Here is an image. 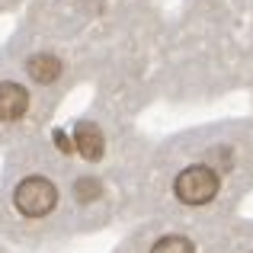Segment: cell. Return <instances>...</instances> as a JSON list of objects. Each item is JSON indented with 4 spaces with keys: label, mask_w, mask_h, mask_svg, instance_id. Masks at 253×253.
Returning <instances> with one entry per match:
<instances>
[{
    "label": "cell",
    "mask_w": 253,
    "mask_h": 253,
    "mask_svg": "<svg viewBox=\"0 0 253 253\" xmlns=\"http://www.w3.org/2000/svg\"><path fill=\"white\" fill-rule=\"evenodd\" d=\"M10 202L23 221H45V218L55 215L58 202H61V192H58V186L48 176L32 173V176H23L13 186Z\"/></svg>",
    "instance_id": "1"
},
{
    "label": "cell",
    "mask_w": 253,
    "mask_h": 253,
    "mask_svg": "<svg viewBox=\"0 0 253 253\" xmlns=\"http://www.w3.org/2000/svg\"><path fill=\"white\" fill-rule=\"evenodd\" d=\"M221 192V173L211 164H189L173 176V199L186 209H205Z\"/></svg>",
    "instance_id": "2"
},
{
    "label": "cell",
    "mask_w": 253,
    "mask_h": 253,
    "mask_svg": "<svg viewBox=\"0 0 253 253\" xmlns=\"http://www.w3.org/2000/svg\"><path fill=\"white\" fill-rule=\"evenodd\" d=\"M71 148H74L84 161L96 164L99 157L106 154V138H103V131H99V125L96 122H77L74 131H71Z\"/></svg>",
    "instance_id": "3"
},
{
    "label": "cell",
    "mask_w": 253,
    "mask_h": 253,
    "mask_svg": "<svg viewBox=\"0 0 253 253\" xmlns=\"http://www.w3.org/2000/svg\"><path fill=\"white\" fill-rule=\"evenodd\" d=\"M29 109V93L19 84H0V122H19Z\"/></svg>",
    "instance_id": "4"
},
{
    "label": "cell",
    "mask_w": 253,
    "mask_h": 253,
    "mask_svg": "<svg viewBox=\"0 0 253 253\" xmlns=\"http://www.w3.org/2000/svg\"><path fill=\"white\" fill-rule=\"evenodd\" d=\"M26 71H29V77L36 84H51L61 77V61H58L55 55H32L29 64H26Z\"/></svg>",
    "instance_id": "5"
},
{
    "label": "cell",
    "mask_w": 253,
    "mask_h": 253,
    "mask_svg": "<svg viewBox=\"0 0 253 253\" xmlns=\"http://www.w3.org/2000/svg\"><path fill=\"white\" fill-rule=\"evenodd\" d=\"M99 196H103V183H99L96 176H77V179H74V199H77L81 205L96 202Z\"/></svg>",
    "instance_id": "6"
}]
</instances>
